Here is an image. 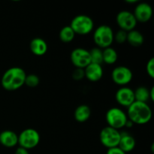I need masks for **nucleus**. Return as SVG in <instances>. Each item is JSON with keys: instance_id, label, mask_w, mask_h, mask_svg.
Here are the masks:
<instances>
[{"instance_id": "1", "label": "nucleus", "mask_w": 154, "mask_h": 154, "mask_svg": "<svg viewBox=\"0 0 154 154\" xmlns=\"http://www.w3.org/2000/svg\"><path fill=\"white\" fill-rule=\"evenodd\" d=\"M26 76V74L22 68L17 66L10 68L2 77V87L8 91L19 90L25 84Z\"/></svg>"}, {"instance_id": "2", "label": "nucleus", "mask_w": 154, "mask_h": 154, "mask_svg": "<svg viewBox=\"0 0 154 154\" xmlns=\"http://www.w3.org/2000/svg\"><path fill=\"white\" fill-rule=\"evenodd\" d=\"M126 114L128 119L134 124L144 125L151 120L153 112L147 103L135 101L127 108Z\"/></svg>"}, {"instance_id": "3", "label": "nucleus", "mask_w": 154, "mask_h": 154, "mask_svg": "<svg viewBox=\"0 0 154 154\" xmlns=\"http://www.w3.org/2000/svg\"><path fill=\"white\" fill-rule=\"evenodd\" d=\"M114 32L111 26L101 25L95 29L93 33V41L97 48L105 49L109 48L114 42Z\"/></svg>"}, {"instance_id": "4", "label": "nucleus", "mask_w": 154, "mask_h": 154, "mask_svg": "<svg viewBox=\"0 0 154 154\" xmlns=\"http://www.w3.org/2000/svg\"><path fill=\"white\" fill-rule=\"evenodd\" d=\"M75 35H86L94 29V22L90 17L84 14L77 15L72 19L70 25Z\"/></svg>"}, {"instance_id": "5", "label": "nucleus", "mask_w": 154, "mask_h": 154, "mask_svg": "<svg viewBox=\"0 0 154 154\" xmlns=\"http://www.w3.org/2000/svg\"><path fill=\"white\" fill-rule=\"evenodd\" d=\"M105 120L108 123V126L119 130L125 127L128 120V117L123 110L114 107L108 110L105 114Z\"/></svg>"}, {"instance_id": "6", "label": "nucleus", "mask_w": 154, "mask_h": 154, "mask_svg": "<svg viewBox=\"0 0 154 154\" xmlns=\"http://www.w3.org/2000/svg\"><path fill=\"white\" fill-rule=\"evenodd\" d=\"M41 141V136L37 130L28 128L18 135V144L20 147L30 150L37 147Z\"/></svg>"}, {"instance_id": "7", "label": "nucleus", "mask_w": 154, "mask_h": 154, "mask_svg": "<svg viewBox=\"0 0 154 154\" xmlns=\"http://www.w3.org/2000/svg\"><path fill=\"white\" fill-rule=\"evenodd\" d=\"M99 139L104 147L108 149L118 147L120 139V132L110 126H105L101 130Z\"/></svg>"}, {"instance_id": "8", "label": "nucleus", "mask_w": 154, "mask_h": 154, "mask_svg": "<svg viewBox=\"0 0 154 154\" xmlns=\"http://www.w3.org/2000/svg\"><path fill=\"white\" fill-rule=\"evenodd\" d=\"M111 78L114 84L120 87H126L132 81L133 74L127 66H120L114 68L111 72Z\"/></svg>"}, {"instance_id": "9", "label": "nucleus", "mask_w": 154, "mask_h": 154, "mask_svg": "<svg viewBox=\"0 0 154 154\" xmlns=\"http://www.w3.org/2000/svg\"><path fill=\"white\" fill-rule=\"evenodd\" d=\"M116 22L117 26L120 27V29L127 32L135 29L138 23L133 13L126 10L121 11L117 14L116 17Z\"/></svg>"}, {"instance_id": "10", "label": "nucleus", "mask_w": 154, "mask_h": 154, "mask_svg": "<svg viewBox=\"0 0 154 154\" xmlns=\"http://www.w3.org/2000/svg\"><path fill=\"white\" fill-rule=\"evenodd\" d=\"M70 59L72 63L76 69H84L90 63H91L90 52L87 49L82 48L74 49L71 53Z\"/></svg>"}, {"instance_id": "11", "label": "nucleus", "mask_w": 154, "mask_h": 154, "mask_svg": "<svg viewBox=\"0 0 154 154\" xmlns=\"http://www.w3.org/2000/svg\"><path fill=\"white\" fill-rule=\"evenodd\" d=\"M115 99L119 105L128 108L135 101L134 90L128 87H121L116 92Z\"/></svg>"}, {"instance_id": "12", "label": "nucleus", "mask_w": 154, "mask_h": 154, "mask_svg": "<svg viewBox=\"0 0 154 154\" xmlns=\"http://www.w3.org/2000/svg\"><path fill=\"white\" fill-rule=\"evenodd\" d=\"M133 14L137 22L147 23L151 19L153 16V9L148 3H138L134 9Z\"/></svg>"}, {"instance_id": "13", "label": "nucleus", "mask_w": 154, "mask_h": 154, "mask_svg": "<svg viewBox=\"0 0 154 154\" xmlns=\"http://www.w3.org/2000/svg\"><path fill=\"white\" fill-rule=\"evenodd\" d=\"M84 70L85 78L91 82H97L100 81L103 76V69L102 65L91 63Z\"/></svg>"}, {"instance_id": "14", "label": "nucleus", "mask_w": 154, "mask_h": 154, "mask_svg": "<svg viewBox=\"0 0 154 154\" xmlns=\"http://www.w3.org/2000/svg\"><path fill=\"white\" fill-rule=\"evenodd\" d=\"M136 141L135 138L127 132H120V139L118 147L124 153H129L135 149Z\"/></svg>"}, {"instance_id": "15", "label": "nucleus", "mask_w": 154, "mask_h": 154, "mask_svg": "<svg viewBox=\"0 0 154 154\" xmlns=\"http://www.w3.org/2000/svg\"><path fill=\"white\" fill-rule=\"evenodd\" d=\"M0 144L8 148L18 144V135L11 130H4L0 133Z\"/></svg>"}, {"instance_id": "16", "label": "nucleus", "mask_w": 154, "mask_h": 154, "mask_svg": "<svg viewBox=\"0 0 154 154\" xmlns=\"http://www.w3.org/2000/svg\"><path fill=\"white\" fill-rule=\"evenodd\" d=\"M30 51L34 55L41 57L45 55L48 51V44L41 38H35L31 41L29 45Z\"/></svg>"}, {"instance_id": "17", "label": "nucleus", "mask_w": 154, "mask_h": 154, "mask_svg": "<svg viewBox=\"0 0 154 154\" xmlns=\"http://www.w3.org/2000/svg\"><path fill=\"white\" fill-rule=\"evenodd\" d=\"M91 116V110L87 105H81L75 109L74 117L78 123H84L90 119Z\"/></svg>"}, {"instance_id": "18", "label": "nucleus", "mask_w": 154, "mask_h": 154, "mask_svg": "<svg viewBox=\"0 0 154 154\" xmlns=\"http://www.w3.org/2000/svg\"><path fill=\"white\" fill-rule=\"evenodd\" d=\"M126 42L133 47H140L144 44V35L138 30L133 29L127 32Z\"/></svg>"}, {"instance_id": "19", "label": "nucleus", "mask_w": 154, "mask_h": 154, "mask_svg": "<svg viewBox=\"0 0 154 154\" xmlns=\"http://www.w3.org/2000/svg\"><path fill=\"white\" fill-rule=\"evenodd\" d=\"M103 63L108 65H113L118 60V54L117 51L111 47L102 50Z\"/></svg>"}, {"instance_id": "20", "label": "nucleus", "mask_w": 154, "mask_h": 154, "mask_svg": "<svg viewBox=\"0 0 154 154\" xmlns=\"http://www.w3.org/2000/svg\"><path fill=\"white\" fill-rule=\"evenodd\" d=\"M135 100L136 102L147 103L150 99V90L145 87H139L134 90Z\"/></svg>"}, {"instance_id": "21", "label": "nucleus", "mask_w": 154, "mask_h": 154, "mask_svg": "<svg viewBox=\"0 0 154 154\" xmlns=\"http://www.w3.org/2000/svg\"><path fill=\"white\" fill-rule=\"evenodd\" d=\"M60 39L63 43H70L74 40L75 33L70 26H66L61 29L60 32Z\"/></svg>"}, {"instance_id": "22", "label": "nucleus", "mask_w": 154, "mask_h": 154, "mask_svg": "<svg viewBox=\"0 0 154 154\" xmlns=\"http://www.w3.org/2000/svg\"><path fill=\"white\" fill-rule=\"evenodd\" d=\"M89 52H90L91 63L102 65V63H103L102 49H100V48L96 47V48H93V49L89 51Z\"/></svg>"}, {"instance_id": "23", "label": "nucleus", "mask_w": 154, "mask_h": 154, "mask_svg": "<svg viewBox=\"0 0 154 154\" xmlns=\"http://www.w3.org/2000/svg\"><path fill=\"white\" fill-rule=\"evenodd\" d=\"M39 83H40V78L38 75H35V74H29V75L26 76L25 79V84L24 85H26L27 87H36L37 86H38Z\"/></svg>"}, {"instance_id": "24", "label": "nucleus", "mask_w": 154, "mask_h": 154, "mask_svg": "<svg viewBox=\"0 0 154 154\" xmlns=\"http://www.w3.org/2000/svg\"><path fill=\"white\" fill-rule=\"evenodd\" d=\"M127 40V32L123 31V30H118L116 33L114 35V42L115 41L117 44H124L126 42Z\"/></svg>"}, {"instance_id": "25", "label": "nucleus", "mask_w": 154, "mask_h": 154, "mask_svg": "<svg viewBox=\"0 0 154 154\" xmlns=\"http://www.w3.org/2000/svg\"><path fill=\"white\" fill-rule=\"evenodd\" d=\"M146 72L150 78H154V58H151L148 60L146 65Z\"/></svg>"}, {"instance_id": "26", "label": "nucleus", "mask_w": 154, "mask_h": 154, "mask_svg": "<svg viewBox=\"0 0 154 154\" xmlns=\"http://www.w3.org/2000/svg\"><path fill=\"white\" fill-rule=\"evenodd\" d=\"M72 78L75 81H81L85 78L84 70L82 69H76L72 73Z\"/></svg>"}, {"instance_id": "27", "label": "nucleus", "mask_w": 154, "mask_h": 154, "mask_svg": "<svg viewBox=\"0 0 154 154\" xmlns=\"http://www.w3.org/2000/svg\"><path fill=\"white\" fill-rule=\"evenodd\" d=\"M106 154H126V153H124L122 150H120L118 147H113V148L108 149Z\"/></svg>"}, {"instance_id": "28", "label": "nucleus", "mask_w": 154, "mask_h": 154, "mask_svg": "<svg viewBox=\"0 0 154 154\" xmlns=\"http://www.w3.org/2000/svg\"><path fill=\"white\" fill-rule=\"evenodd\" d=\"M14 154H29V150H26V149L19 147L17 148Z\"/></svg>"}, {"instance_id": "29", "label": "nucleus", "mask_w": 154, "mask_h": 154, "mask_svg": "<svg viewBox=\"0 0 154 154\" xmlns=\"http://www.w3.org/2000/svg\"><path fill=\"white\" fill-rule=\"evenodd\" d=\"M154 87H152L150 90V101H154Z\"/></svg>"}, {"instance_id": "30", "label": "nucleus", "mask_w": 154, "mask_h": 154, "mask_svg": "<svg viewBox=\"0 0 154 154\" xmlns=\"http://www.w3.org/2000/svg\"><path fill=\"white\" fill-rule=\"evenodd\" d=\"M133 125H134V123H132V121H130V120H129V119H128L127 122H126V125H125V127H127V128H132V126H133Z\"/></svg>"}, {"instance_id": "31", "label": "nucleus", "mask_w": 154, "mask_h": 154, "mask_svg": "<svg viewBox=\"0 0 154 154\" xmlns=\"http://www.w3.org/2000/svg\"><path fill=\"white\" fill-rule=\"evenodd\" d=\"M126 3H129V4H135V3L138 2L137 0H126Z\"/></svg>"}]
</instances>
